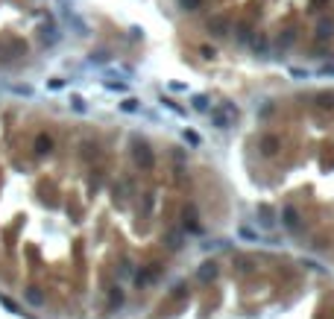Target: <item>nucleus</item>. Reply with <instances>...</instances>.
Returning <instances> with one entry per match:
<instances>
[{"instance_id":"6e6552de","label":"nucleus","mask_w":334,"mask_h":319,"mask_svg":"<svg viewBox=\"0 0 334 319\" xmlns=\"http://www.w3.org/2000/svg\"><path fill=\"white\" fill-rule=\"evenodd\" d=\"M331 35H334V21L331 18H319L317 21V38L319 41H328Z\"/></svg>"},{"instance_id":"4468645a","label":"nucleus","mask_w":334,"mask_h":319,"mask_svg":"<svg viewBox=\"0 0 334 319\" xmlns=\"http://www.w3.org/2000/svg\"><path fill=\"white\" fill-rule=\"evenodd\" d=\"M237 235L243 237V240H249V243H258V235H255V232H252V229H246V226H243V229H240V232H237Z\"/></svg>"},{"instance_id":"0eeeda50","label":"nucleus","mask_w":334,"mask_h":319,"mask_svg":"<svg viewBox=\"0 0 334 319\" xmlns=\"http://www.w3.org/2000/svg\"><path fill=\"white\" fill-rule=\"evenodd\" d=\"M249 47H252V53H255V56H267V50H270V38H267L264 33L252 35V38H249Z\"/></svg>"},{"instance_id":"aec40b11","label":"nucleus","mask_w":334,"mask_h":319,"mask_svg":"<svg viewBox=\"0 0 334 319\" xmlns=\"http://www.w3.org/2000/svg\"><path fill=\"white\" fill-rule=\"evenodd\" d=\"M120 302H123V293H120V290H115V293H112V304L117 307Z\"/></svg>"},{"instance_id":"1a4fd4ad","label":"nucleus","mask_w":334,"mask_h":319,"mask_svg":"<svg viewBox=\"0 0 334 319\" xmlns=\"http://www.w3.org/2000/svg\"><path fill=\"white\" fill-rule=\"evenodd\" d=\"M314 102H317V109H322V112H331L334 109V91H322V94H317Z\"/></svg>"},{"instance_id":"f257e3e1","label":"nucleus","mask_w":334,"mask_h":319,"mask_svg":"<svg viewBox=\"0 0 334 319\" xmlns=\"http://www.w3.org/2000/svg\"><path fill=\"white\" fill-rule=\"evenodd\" d=\"M129 152H132V161L141 170H152V164H155V155H152V147L144 141V138H132Z\"/></svg>"},{"instance_id":"39448f33","label":"nucleus","mask_w":334,"mask_h":319,"mask_svg":"<svg viewBox=\"0 0 334 319\" xmlns=\"http://www.w3.org/2000/svg\"><path fill=\"white\" fill-rule=\"evenodd\" d=\"M258 147H261V155H279V150H282V141H279L276 135H264Z\"/></svg>"},{"instance_id":"a211bd4d","label":"nucleus","mask_w":334,"mask_h":319,"mask_svg":"<svg viewBox=\"0 0 334 319\" xmlns=\"http://www.w3.org/2000/svg\"><path fill=\"white\" fill-rule=\"evenodd\" d=\"M38 152H50V138H38Z\"/></svg>"},{"instance_id":"f03ea898","label":"nucleus","mask_w":334,"mask_h":319,"mask_svg":"<svg viewBox=\"0 0 334 319\" xmlns=\"http://www.w3.org/2000/svg\"><path fill=\"white\" fill-rule=\"evenodd\" d=\"M217 275H220L217 261H202L200 267H197V281H200V284H208V281H214Z\"/></svg>"},{"instance_id":"ddd939ff","label":"nucleus","mask_w":334,"mask_h":319,"mask_svg":"<svg viewBox=\"0 0 334 319\" xmlns=\"http://www.w3.org/2000/svg\"><path fill=\"white\" fill-rule=\"evenodd\" d=\"M202 0H179V6H182L185 12H194V9H200Z\"/></svg>"},{"instance_id":"423d86ee","label":"nucleus","mask_w":334,"mask_h":319,"mask_svg":"<svg viewBox=\"0 0 334 319\" xmlns=\"http://www.w3.org/2000/svg\"><path fill=\"white\" fill-rule=\"evenodd\" d=\"M208 33L214 35V38H226L229 35V21L226 18H211L208 21Z\"/></svg>"},{"instance_id":"dca6fc26","label":"nucleus","mask_w":334,"mask_h":319,"mask_svg":"<svg viewBox=\"0 0 334 319\" xmlns=\"http://www.w3.org/2000/svg\"><path fill=\"white\" fill-rule=\"evenodd\" d=\"M185 141H188L191 147H200V144H202V138L197 132H185Z\"/></svg>"},{"instance_id":"f3484780","label":"nucleus","mask_w":334,"mask_h":319,"mask_svg":"<svg viewBox=\"0 0 334 319\" xmlns=\"http://www.w3.org/2000/svg\"><path fill=\"white\" fill-rule=\"evenodd\" d=\"M152 205H155V199H152V193H144V205H141V211L147 214V211H150Z\"/></svg>"},{"instance_id":"9b49d317","label":"nucleus","mask_w":334,"mask_h":319,"mask_svg":"<svg viewBox=\"0 0 334 319\" xmlns=\"http://www.w3.org/2000/svg\"><path fill=\"white\" fill-rule=\"evenodd\" d=\"M164 243H167V249H176V252H179V249L185 246V237L179 235V232H167V235H164Z\"/></svg>"},{"instance_id":"7ed1b4c3","label":"nucleus","mask_w":334,"mask_h":319,"mask_svg":"<svg viewBox=\"0 0 334 319\" xmlns=\"http://www.w3.org/2000/svg\"><path fill=\"white\" fill-rule=\"evenodd\" d=\"M182 226L191 235H202V226H200V220H197V208L194 205H185L182 208Z\"/></svg>"},{"instance_id":"9d476101","label":"nucleus","mask_w":334,"mask_h":319,"mask_svg":"<svg viewBox=\"0 0 334 319\" xmlns=\"http://www.w3.org/2000/svg\"><path fill=\"white\" fill-rule=\"evenodd\" d=\"M293 41H296V30H284V33L276 38V47H279V50H287Z\"/></svg>"},{"instance_id":"2eb2a0df","label":"nucleus","mask_w":334,"mask_h":319,"mask_svg":"<svg viewBox=\"0 0 334 319\" xmlns=\"http://www.w3.org/2000/svg\"><path fill=\"white\" fill-rule=\"evenodd\" d=\"M194 109L197 112H208V97H194Z\"/></svg>"},{"instance_id":"20e7f679","label":"nucleus","mask_w":334,"mask_h":319,"mask_svg":"<svg viewBox=\"0 0 334 319\" xmlns=\"http://www.w3.org/2000/svg\"><path fill=\"white\" fill-rule=\"evenodd\" d=\"M282 223H284L287 232H299L302 229V214L293 208V205H287V208L282 211Z\"/></svg>"},{"instance_id":"6ab92c4d","label":"nucleus","mask_w":334,"mask_h":319,"mask_svg":"<svg viewBox=\"0 0 334 319\" xmlns=\"http://www.w3.org/2000/svg\"><path fill=\"white\" fill-rule=\"evenodd\" d=\"M120 109H123V112H135V109H138V102H135V100H126Z\"/></svg>"},{"instance_id":"f8f14e48","label":"nucleus","mask_w":334,"mask_h":319,"mask_svg":"<svg viewBox=\"0 0 334 319\" xmlns=\"http://www.w3.org/2000/svg\"><path fill=\"white\" fill-rule=\"evenodd\" d=\"M258 217H261V226H267V229L276 226V214H273L270 205H261V208H258Z\"/></svg>"}]
</instances>
